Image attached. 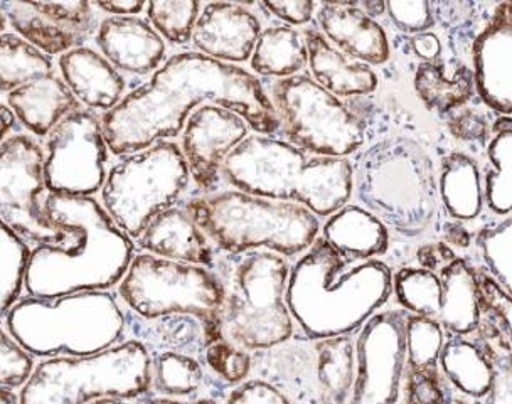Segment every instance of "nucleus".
<instances>
[{"label":"nucleus","mask_w":512,"mask_h":404,"mask_svg":"<svg viewBox=\"0 0 512 404\" xmlns=\"http://www.w3.org/2000/svg\"><path fill=\"white\" fill-rule=\"evenodd\" d=\"M203 383V366L196 357L174 351L150 354V393L159 398H191Z\"/></svg>","instance_id":"nucleus-34"},{"label":"nucleus","mask_w":512,"mask_h":404,"mask_svg":"<svg viewBox=\"0 0 512 404\" xmlns=\"http://www.w3.org/2000/svg\"><path fill=\"white\" fill-rule=\"evenodd\" d=\"M386 12L400 31L408 34L427 32L433 26V6L425 0L386 2Z\"/></svg>","instance_id":"nucleus-44"},{"label":"nucleus","mask_w":512,"mask_h":404,"mask_svg":"<svg viewBox=\"0 0 512 404\" xmlns=\"http://www.w3.org/2000/svg\"><path fill=\"white\" fill-rule=\"evenodd\" d=\"M53 58L14 32L0 34V93H11L29 81L53 75Z\"/></svg>","instance_id":"nucleus-35"},{"label":"nucleus","mask_w":512,"mask_h":404,"mask_svg":"<svg viewBox=\"0 0 512 404\" xmlns=\"http://www.w3.org/2000/svg\"><path fill=\"white\" fill-rule=\"evenodd\" d=\"M189 182L179 145L160 140L149 149L123 155L110 167L100 204L117 228L135 241L157 214L176 206Z\"/></svg>","instance_id":"nucleus-12"},{"label":"nucleus","mask_w":512,"mask_h":404,"mask_svg":"<svg viewBox=\"0 0 512 404\" xmlns=\"http://www.w3.org/2000/svg\"><path fill=\"white\" fill-rule=\"evenodd\" d=\"M21 132L22 127L14 117V113L11 112V108L0 103V145L4 144L12 135Z\"/></svg>","instance_id":"nucleus-54"},{"label":"nucleus","mask_w":512,"mask_h":404,"mask_svg":"<svg viewBox=\"0 0 512 404\" xmlns=\"http://www.w3.org/2000/svg\"><path fill=\"white\" fill-rule=\"evenodd\" d=\"M270 93L288 144L305 154L346 159L363 147V120L310 76L273 81Z\"/></svg>","instance_id":"nucleus-13"},{"label":"nucleus","mask_w":512,"mask_h":404,"mask_svg":"<svg viewBox=\"0 0 512 404\" xmlns=\"http://www.w3.org/2000/svg\"><path fill=\"white\" fill-rule=\"evenodd\" d=\"M7 334L32 357H88L127 341V317L112 292L21 297L7 310Z\"/></svg>","instance_id":"nucleus-5"},{"label":"nucleus","mask_w":512,"mask_h":404,"mask_svg":"<svg viewBox=\"0 0 512 404\" xmlns=\"http://www.w3.org/2000/svg\"><path fill=\"white\" fill-rule=\"evenodd\" d=\"M150 393V352L127 339L88 357H48L34 364L19 404H86L98 398L139 399Z\"/></svg>","instance_id":"nucleus-9"},{"label":"nucleus","mask_w":512,"mask_h":404,"mask_svg":"<svg viewBox=\"0 0 512 404\" xmlns=\"http://www.w3.org/2000/svg\"><path fill=\"white\" fill-rule=\"evenodd\" d=\"M361 11L366 14V16L371 17L373 19L374 16H381L386 11V2H381V0H371V2H364L361 4Z\"/></svg>","instance_id":"nucleus-55"},{"label":"nucleus","mask_w":512,"mask_h":404,"mask_svg":"<svg viewBox=\"0 0 512 404\" xmlns=\"http://www.w3.org/2000/svg\"><path fill=\"white\" fill-rule=\"evenodd\" d=\"M307 66V46L295 27L273 26L260 32L251 53V68L278 80L299 75Z\"/></svg>","instance_id":"nucleus-32"},{"label":"nucleus","mask_w":512,"mask_h":404,"mask_svg":"<svg viewBox=\"0 0 512 404\" xmlns=\"http://www.w3.org/2000/svg\"><path fill=\"white\" fill-rule=\"evenodd\" d=\"M443 238L447 241L445 245L457 246L460 250L472 245V234L460 221H448L443 224Z\"/></svg>","instance_id":"nucleus-53"},{"label":"nucleus","mask_w":512,"mask_h":404,"mask_svg":"<svg viewBox=\"0 0 512 404\" xmlns=\"http://www.w3.org/2000/svg\"><path fill=\"white\" fill-rule=\"evenodd\" d=\"M347 265L320 236L290 268L285 303L304 339L351 335L390 300V266L378 258Z\"/></svg>","instance_id":"nucleus-3"},{"label":"nucleus","mask_w":512,"mask_h":404,"mask_svg":"<svg viewBox=\"0 0 512 404\" xmlns=\"http://www.w3.org/2000/svg\"><path fill=\"white\" fill-rule=\"evenodd\" d=\"M187 404H219L218 401H214V399L203 398L196 399V401H187Z\"/></svg>","instance_id":"nucleus-60"},{"label":"nucleus","mask_w":512,"mask_h":404,"mask_svg":"<svg viewBox=\"0 0 512 404\" xmlns=\"http://www.w3.org/2000/svg\"><path fill=\"white\" fill-rule=\"evenodd\" d=\"M221 179L251 196L300 204L317 218H329L352 196L351 160L309 157L268 135L246 137L231 150Z\"/></svg>","instance_id":"nucleus-4"},{"label":"nucleus","mask_w":512,"mask_h":404,"mask_svg":"<svg viewBox=\"0 0 512 404\" xmlns=\"http://www.w3.org/2000/svg\"><path fill=\"white\" fill-rule=\"evenodd\" d=\"M44 182L51 194L93 197L107 179L108 145L102 117L80 108L46 135Z\"/></svg>","instance_id":"nucleus-15"},{"label":"nucleus","mask_w":512,"mask_h":404,"mask_svg":"<svg viewBox=\"0 0 512 404\" xmlns=\"http://www.w3.org/2000/svg\"><path fill=\"white\" fill-rule=\"evenodd\" d=\"M448 130L455 139L467 144H486L491 137V127L487 122L486 113L475 108H464L448 120Z\"/></svg>","instance_id":"nucleus-46"},{"label":"nucleus","mask_w":512,"mask_h":404,"mask_svg":"<svg viewBox=\"0 0 512 404\" xmlns=\"http://www.w3.org/2000/svg\"><path fill=\"white\" fill-rule=\"evenodd\" d=\"M6 96L19 125L36 140L46 139L64 117L81 108L58 73L29 81Z\"/></svg>","instance_id":"nucleus-25"},{"label":"nucleus","mask_w":512,"mask_h":404,"mask_svg":"<svg viewBox=\"0 0 512 404\" xmlns=\"http://www.w3.org/2000/svg\"><path fill=\"white\" fill-rule=\"evenodd\" d=\"M182 133V157L201 194H213L221 184V165L248 137V125L238 113L203 105L189 115Z\"/></svg>","instance_id":"nucleus-18"},{"label":"nucleus","mask_w":512,"mask_h":404,"mask_svg":"<svg viewBox=\"0 0 512 404\" xmlns=\"http://www.w3.org/2000/svg\"><path fill=\"white\" fill-rule=\"evenodd\" d=\"M117 298L140 319L191 315L203 325L209 344L221 339L223 280L204 266L137 253L117 285Z\"/></svg>","instance_id":"nucleus-10"},{"label":"nucleus","mask_w":512,"mask_h":404,"mask_svg":"<svg viewBox=\"0 0 512 404\" xmlns=\"http://www.w3.org/2000/svg\"><path fill=\"white\" fill-rule=\"evenodd\" d=\"M442 303L437 322L452 335H469L480 327L479 292L475 270L464 258H455L440 270Z\"/></svg>","instance_id":"nucleus-28"},{"label":"nucleus","mask_w":512,"mask_h":404,"mask_svg":"<svg viewBox=\"0 0 512 404\" xmlns=\"http://www.w3.org/2000/svg\"><path fill=\"white\" fill-rule=\"evenodd\" d=\"M6 29H7L6 17H4V14H2V11H0V34H2V32H6Z\"/></svg>","instance_id":"nucleus-61"},{"label":"nucleus","mask_w":512,"mask_h":404,"mask_svg":"<svg viewBox=\"0 0 512 404\" xmlns=\"http://www.w3.org/2000/svg\"><path fill=\"white\" fill-rule=\"evenodd\" d=\"M307 46V64L312 80L336 98L371 95L378 88V76L368 64L352 61L337 51L322 32L305 29L302 36Z\"/></svg>","instance_id":"nucleus-26"},{"label":"nucleus","mask_w":512,"mask_h":404,"mask_svg":"<svg viewBox=\"0 0 512 404\" xmlns=\"http://www.w3.org/2000/svg\"><path fill=\"white\" fill-rule=\"evenodd\" d=\"M411 48L415 51L418 58H422L425 63H435V59L442 54V43L437 34L433 32H420L411 39Z\"/></svg>","instance_id":"nucleus-52"},{"label":"nucleus","mask_w":512,"mask_h":404,"mask_svg":"<svg viewBox=\"0 0 512 404\" xmlns=\"http://www.w3.org/2000/svg\"><path fill=\"white\" fill-rule=\"evenodd\" d=\"M12 305H14V303H12L6 295L0 293V320H4L7 310L11 309Z\"/></svg>","instance_id":"nucleus-58"},{"label":"nucleus","mask_w":512,"mask_h":404,"mask_svg":"<svg viewBox=\"0 0 512 404\" xmlns=\"http://www.w3.org/2000/svg\"><path fill=\"white\" fill-rule=\"evenodd\" d=\"M86 404H128L125 399H118V398H98L93 399V401H90V403Z\"/></svg>","instance_id":"nucleus-59"},{"label":"nucleus","mask_w":512,"mask_h":404,"mask_svg":"<svg viewBox=\"0 0 512 404\" xmlns=\"http://www.w3.org/2000/svg\"><path fill=\"white\" fill-rule=\"evenodd\" d=\"M98 12L110 14V17H134L145 9L142 0H96L91 2Z\"/></svg>","instance_id":"nucleus-51"},{"label":"nucleus","mask_w":512,"mask_h":404,"mask_svg":"<svg viewBox=\"0 0 512 404\" xmlns=\"http://www.w3.org/2000/svg\"><path fill=\"white\" fill-rule=\"evenodd\" d=\"M494 381L484 404H512L511 357L494 361Z\"/></svg>","instance_id":"nucleus-49"},{"label":"nucleus","mask_w":512,"mask_h":404,"mask_svg":"<svg viewBox=\"0 0 512 404\" xmlns=\"http://www.w3.org/2000/svg\"><path fill=\"white\" fill-rule=\"evenodd\" d=\"M491 144L487 147V157L492 169L486 174V189H482L484 202L492 213L509 216L512 208L511 159L512 125L511 117L497 118L492 127Z\"/></svg>","instance_id":"nucleus-36"},{"label":"nucleus","mask_w":512,"mask_h":404,"mask_svg":"<svg viewBox=\"0 0 512 404\" xmlns=\"http://www.w3.org/2000/svg\"><path fill=\"white\" fill-rule=\"evenodd\" d=\"M203 103L238 113L246 125L268 137L280 130L272 101L253 73L186 51L167 59L147 83L103 113L108 152L123 157L149 149L160 140L174 139L192 110Z\"/></svg>","instance_id":"nucleus-1"},{"label":"nucleus","mask_w":512,"mask_h":404,"mask_svg":"<svg viewBox=\"0 0 512 404\" xmlns=\"http://www.w3.org/2000/svg\"><path fill=\"white\" fill-rule=\"evenodd\" d=\"M58 70L78 103L91 112H110L127 95L125 76L90 46L61 54Z\"/></svg>","instance_id":"nucleus-23"},{"label":"nucleus","mask_w":512,"mask_h":404,"mask_svg":"<svg viewBox=\"0 0 512 404\" xmlns=\"http://www.w3.org/2000/svg\"><path fill=\"white\" fill-rule=\"evenodd\" d=\"M226 404H290L272 384L263 379H246L245 383L236 386L228 398Z\"/></svg>","instance_id":"nucleus-47"},{"label":"nucleus","mask_w":512,"mask_h":404,"mask_svg":"<svg viewBox=\"0 0 512 404\" xmlns=\"http://www.w3.org/2000/svg\"><path fill=\"white\" fill-rule=\"evenodd\" d=\"M479 292L480 314L486 312L487 324L507 341L511 339V293H507L494 278L475 272Z\"/></svg>","instance_id":"nucleus-42"},{"label":"nucleus","mask_w":512,"mask_h":404,"mask_svg":"<svg viewBox=\"0 0 512 404\" xmlns=\"http://www.w3.org/2000/svg\"><path fill=\"white\" fill-rule=\"evenodd\" d=\"M352 165V191L361 208L403 238L427 233L437 216L438 191L432 157L408 137L371 145Z\"/></svg>","instance_id":"nucleus-7"},{"label":"nucleus","mask_w":512,"mask_h":404,"mask_svg":"<svg viewBox=\"0 0 512 404\" xmlns=\"http://www.w3.org/2000/svg\"><path fill=\"white\" fill-rule=\"evenodd\" d=\"M150 26L160 38L176 46H186L192 38L201 4L196 0H152L145 4Z\"/></svg>","instance_id":"nucleus-39"},{"label":"nucleus","mask_w":512,"mask_h":404,"mask_svg":"<svg viewBox=\"0 0 512 404\" xmlns=\"http://www.w3.org/2000/svg\"><path fill=\"white\" fill-rule=\"evenodd\" d=\"M125 317L127 339L144 344L150 354L174 351L198 359L209 346L203 325L191 315H164L145 320L125 310Z\"/></svg>","instance_id":"nucleus-29"},{"label":"nucleus","mask_w":512,"mask_h":404,"mask_svg":"<svg viewBox=\"0 0 512 404\" xmlns=\"http://www.w3.org/2000/svg\"><path fill=\"white\" fill-rule=\"evenodd\" d=\"M511 245L512 223L509 216L502 223L480 229L477 234V248L487 272L507 293H511Z\"/></svg>","instance_id":"nucleus-40"},{"label":"nucleus","mask_w":512,"mask_h":404,"mask_svg":"<svg viewBox=\"0 0 512 404\" xmlns=\"http://www.w3.org/2000/svg\"><path fill=\"white\" fill-rule=\"evenodd\" d=\"M93 41L96 51L122 75H150L166 58V41L139 16L103 19Z\"/></svg>","instance_id":"nucleus-21"},{"label":"nucleus","mask_w":512,"mask_h":404,"mask_svg":"<svg viewBox=\"0 0 512 404\" xmlns=\"http://www.w3.org/2000/svg\"><path fill=\"white\" fill-rule=\"evenodd\" d=\"M438 364L455 389L470 398H486L494 381V357L480 342L452 335L443 342Z\"/></svg>","instance_id":"nucleus-30"},{"label":"nucleus","mask_w":512,"mask_h":404,"mask_svg":"<svg viewBox=\"0 0 512 404\" xmlns=\"http://www.w3.org/2000/svg\"><path fill=\"white\" fill-rule=\"evenodd\" d=\"M406 404H447V393L438 373L405 371Z\"/></svg>","instance_id":"nucleus-45"},{"label":"nucleus","mask_w":512,"mask_h":404,"mask_svg":"<svg viewBox=\"0 0 512 404\" xmlns=\"http://www.w3.org/2000/svg\"><path fill=\"white\" fill-rule=\"evenodd\" d=\"M455 258H457V255H455L454 250L450 246L445 245V243H442V241L420 246L418 251H416V261H418L420 268L433 273L440 272L443 266L452 263Z\"/></svg>","instance_id":"nucleus-50"},{"label":"nucleus","mask_w":512,"mask_h":404,"mask_svg":"<svg viewBox=\"0 0 512 404\" xmlns=\"http://www.w3.org/2000/svg\"><path fill=\"white\" fill-rule=\"evenodd\" d=\"M262 32L258 17L235 2H211L203 7L194 31L196 53L221 63H243L251 58Z\"/></svg>","instance_id":"nucleus-20"},{"label":"nucleus","mask_w":512,"mask_h":404,"mask_svg":"<svg viewBox=\"0 0 512 404\" xmlns=\"http://www.w3.org/2000/svg\"><path fill=\"white\" fill-rule=\"evenodd\" d=\"M0 404H19V394L16 389L0 386Z\"/></svg>","instance_id":"nucleus-56"},{"label":"nucleus","mask_w":512,"mask_h":404,"mask_svg":"<svg viewBox=\"0 0 512 404\" xmlns=\"http://www.w3.org/2000/svg\"><path fill=\"white\" fill-rule=\"evenodd\" d=\"M182 208L218 255L240 256L265 250L294 258L304 255L319 238V218L304 206L236 189L191 197Z\"/></svg>","instance_id":"nucleus-6"},{"label":"nucleus","mask_w":512,"mask_h":404,"mask_svg":"<svg viewBox=\"0 0 512 404\" xmlns=\"http://www.w3.org/2000/svg\"><path fill=\"white\" fill-rule=\"evenodd\" d=\"M474 88L487 107L509 117L512 108V9L497 6L472 46Z\"/></svg>","instance_id":"nucleus-19"},{"label":"nucleus","mask_w":512,"mask_h":404,"mask_svg":"<svg viewBox=\"0 0 512 404\" xmlns=\"http://www.w3.org/2000/svg\"><path fill=\"white\" fill-rule=\"evenodd\" d=\"M322 238L349 263L376 260L390 248L388 228L358 204H346L331 214Z\"/></svg>","instance_id":"nucleus-27"},{"label":"nucleus","mask_w":512,"mask_h":404,"mask_svg":"<svg viewBox=\"0 0 512 404\" xmlns=\"http://www.w3.org/2000/svg\"><path fill=\"white\" fill-rule=\"evenodd\" d=\"M34 357L29 356L6 329L0 327V386L21 389L34 369Z\"/></svg>","instance_id":"nucleus-43"},{"label":"nucleus","mask_w":512,"mask_h":404,"mask_svg":"<svg viewBox=\"0 0 512 404\" xmlns=\"http://www.w3.org/2000/svg\"><path fill=\"white\" fill-rule=\"evenodd\" d=\"M44 150L29 133L0 145V221L31 246L61 245L66 234L44 216Z\"/></svg>","instance_id":"nucleus-14"},{"label":"nucleus","mask_w":512,"mask_h":404,"mask_svg":"<svg viewBox=\"0 0 512 404\" xmlns=\"http://www.w3.org/2000/svg\"><path fill=\"white\" fill-rule=\"evenodd\" d=\"M14 34L49 58L86 46L100 26L91 2H0Z\"/></svg>","instance_id":"nucleus-17"},{"label":"nucleus","mask_w":512,"mask_h":404,"mask_svg":"<svg viewBox=\"0 0 512 404\" xmlns=\"http://www.w3.org/2000/svg\"><path fill=\"white\" fill-rule=\"evenodd\" d=\"M135 248L142 253L209 270H214L218 263V253L203 231L184 208L177 206L157 214L135 240Z\"/></svg>","instance_id":"nucleus-24"},{"label":"nucleus","mask_w":512,"mask_h":404,"mask_svg":"<svg viewBox=\"0 0 512 404\" xmlns=\"http://www.w3.org/2000/svg\"><path fill=\"white\" fill-rule=\"evenodd\" d=\"M139 404H187V401L169 398H147L144 401H140Z\"/></svg>","instance_id":"nucleus-57"},{"label":"nucleus","mask_w":512,"mask_h":404,"mask_svg":"<svg viewBox=\"0 0 512 404\" xmlns=\"http://www.w3.org/2000/svg\"><path fill=\"white\" fill-rule=\"evenodd\" d=\"M415 90L428 110L452 112L472 98L474 75L465 64L448 76L442 63H422L415 73Z\"/></svg>","instance_id":"nucleus-33"},{"label":"nucleus","mask_w":512,"mask_h":404,"mask_svg":"<svg viewBox=\"0 0 512 404\" xmlns=\"http://www.w3.org/2000/svg\"><path fill=\"white\" fill-rule=\"evenodd\" d=\"M452 404H469V403H465V401H455V403H452Z\"/></svg>","instance_id":"nucleus-62"},{"label":"nucleus","mask_w":512,"mask_h":404,"mask_svg":"<svg viewBox=\"0 0 512 404\" xmlns=\"http://www.w3.org/2000/svg\"><path fill=\"white\" fill-rule=\"evenodd\" d=\"M322 36L347 58L379 66L391 56L383 27L366 16L358 2H324L317 11Z\"/></svg>","instance_id":"nucleus-22"},{"label":"nucleus","mask_w":512,"mask_h":404,"mask_svg":"<svg viewBox=\"0 0 512 404\" xmlns=\"http://www.w3.org/2000/svg\"><path fill=\"white\" fill-rule=\"evenodd\" d=\"M265 11L272 12L273 16L292 26H302L312 19L315 11L314 2L310 0H294V2H262Z\"/></svg>","instance_id":"nucleus-48"},{"label":"nucleus","mask_w":512,"mask_h":404,"mask_svg":"<svg viewBox=\"0 0 512 404\" xmlns=\"http://www.w3.org/2000/svg\"><path fill=\"white\" fill-rule=\"evenodd\" d=\"M44 216L68 238L61 245L32 246L24 270L27 297L56 298L80 292H110L135 255V243L122 233L95 197L51 194Z\"/></svg>","instance_id":"nucleus-2"},{"label":"nucleus","mask_w":512,"mask_h":404,"mask_svg":"<svg viewBox=\"0 0 512 404\" xmlns=\"http://www.w3.org/2000/svg\"><path fill=\"white\" fill-rule=\"evenodd\" d=\"M393 292L406 314L437 320L442 303V283L437 273L423 268H401L393 275Z\"/></svg>","instance_id":"nucleus-37"},{"label":"nucleus","mask_w":512,"mask_h":404,"mask_svg":"<svg viewBox=\"0 0 512 404\" xmlns=\"http://www.w3.org/2000/svg\"><path fill=\"white\" fill-rule=\"evenodd\" d=\"M443 208L455 221H470L484 206L479 167L470 155L452 152L442 160L438 189Z\"/></svg>","instance_id":"nucleus-31"},{"label":"nucleus","mask_w":512,"mask_h":404,"mask_svg":"<svg viewBox=\"0 0 512 404\" xmlns=\"http://www.w3.org/2000/svg\"><path fill=\"white\" fill-rule=\"evenodd\" d=\"M405 320L403 310H386L361 327L347 404L398 403L406 371Z\"/></svg>","instance_id":"nucleus-16"},{"label":"nucleus","mask_w":512,"mask_h":404,"mask_svg":"<svg viewBox=\"0 0 512 404\" xmlns=\"http://www.w3.org/2000/svg\"><path fill=\"white\" fill-rule=\"evenodd\" d=\"M290 404H347L356 374V347L349 335L329 339L292 337L251 356V373Z\"/></svg>","instance_id":"nucleus-11"},{"label":"nucleus","mask_w":512,"mask_h":404,"mask_svg":"<svg viewBox=\"0 0 512 404\" xmlns=\"http://www.w3.org/2000/svg\"><path fill=\"white\" fill-rule=\"evenodd\" d=\"M203 359L209 371L224 386H240L250 378L251 354L231 342L219 339L209 344L203 352Z\"/></svg>","instance_id":"nucleus-41"},{"label":"nucleus","mask_w":512,"mask_h":404,"mask_svg":"<svg viewBox=\"0 0 512 404\" xmlns=\"http://www.w3.org/2000/svg\"><path fill=\"white\" fill-rule=\"evenodd\" d=\"M214 272L224 285L221 339L246 352L268 351L294 335L285 303L290 265L272 251L218 256Z\"/></svg>","instance_id":"nucleus-8"},{"label":"nucleus","mask_w":512,"mask_h":404,"mask_svg":"<svg viewBox=\"0 0 512 404\" xmlns=\"http://www.w3.org/2000/svg\"><path fill=\"white\" fill-rule=\"evenodd\" d=\"M445 334L437 320L422 315L406 314L405 346L406 371L438 373V357Z\"/></svg>","instance_id":"nucleus-38"}]
</instances>
